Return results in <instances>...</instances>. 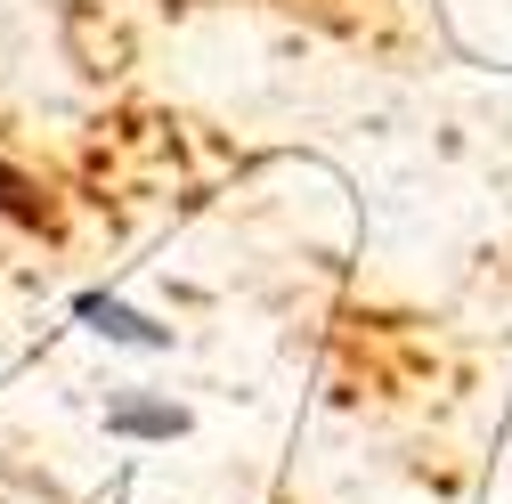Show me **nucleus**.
I'll use <instances>...</instances> for the list:
<instances>
[{
    "mask_svg": "<svg viewBox=\"0 0 512 504\" xmlns=\"http://www.w3.org/2000/svg\"><path fill=\"white\" fill-rule=\"evenodd\" d=\"M74 318H82L98 342H122V350H171V326L139 318V309H131V301H114V293H82V301H74Z\"/></svg>",
    "mask_w": 512,
    "mask_h": 504,
    "instance_id": "1",
    "label": "nucleus"
},
{
    "mask_svg": "<svg viewBox=\"0 0 512 504\" xmlns=\"http://www.w3.org/2000/svg\"><path fill=\"white\" fill-rule=\"evenodd\" d=\"M106 431L114 439H179L187 431V407H171V399H114L106 407Z\"/></svg>",
    "mask_w": 512,
    "mask_h": 504,
    "instance_id": "2",
    "label": "nucleus"
},
{
    "mask_svg": "<svg viewBox=\"0 0 512 504\" xmlns=\"http://www.w3.org/2000/svg\"><path fill=\"white\" fill-rule=\"evenodd\" d=\"M0 220H9V228H57V212H49V196H41V179L17 171V163H0Z\"/></svg>",
    "mask_w": 512,
    "mask_h": 504,
    "instance_id": "3",
    "label": "nucleus"
}]
</instances>
